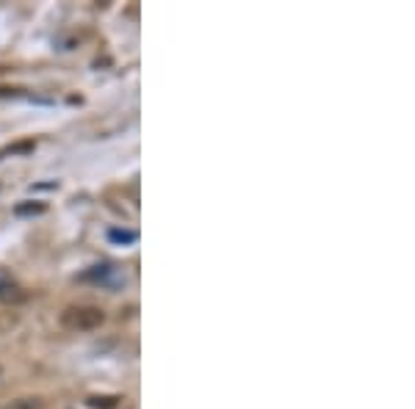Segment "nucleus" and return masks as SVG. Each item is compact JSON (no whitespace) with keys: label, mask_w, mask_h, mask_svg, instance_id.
<instances>
[{"label":"nucleus","mask_w":415,"mask_h":409,"mask_svg":"<svg viewBox=\"0 0 415 409\" xmlns=\"http://www.w3.org/2000/svg\"><path fill=\"white\" fill-rule=\"evenodd\" d=\"M105 321V313L95 304H72L62 313V326L69 332H89Z\"/></svg>","instance_id":"f257e3e1"},{"label":"nucleus","mask_w":415,"mask_h":409,"mask_svg":"<svg viewBox=\"0 0 415 409\" xmlns=\"http://www.w3.org/2000/svg\"><path fill=\"white\" fill-rule=\"evenodd\" d=\"M20 288L14 285V280H11V274L0 266V299H17L20 293H17Z\"/></svg>","instance_id":"f03ea898"},{"label":"nucleus","mask_w":415,"mask_h":409,"mask_svg":"<svg viewBox=\"0 0 415 409\" xmlns=\"http://www.w3.org/2000/svg\"><path fill=\"white\" fill-rule=\"evenodd\" d=\"M14 213L17 216H39V213H45V205L42 202H23L14 208Z\"/></svg>","instance_id":"7ed1b4c3"},{"label":"nucleus","mask_w":415,"mask_h":409,"mask_svg":"<svg viewBox=\"0 0 415 409\" xmlns=\"http://www.w3.org/2000/svg\"><path fill=\"white\" fill-rule=\"evenodd\" d=\"M117 396H92L89 398V407L92 409H111V407H117Z\"/></svg>","instance_id":"20e7f679"},{"label":"nucleus","mask_w":415,"mask_h":409,"mask_svg":"<svg viewBox=\"0 0 415 409\" xmlns=\"http://www.w3.org/2000/svg\"><path fill=\"white\" fill-rule=\"evenodd\" d=\"M6 409H42V398H17Z\"/></svg>","instance_id":"39448f33"},{"label":"nucleus","mask_w":415,"mask_h":409,"mask_svg":"<svg viewBox=\"0 0 415 409\" xmlns=\"http://www.w3.org/2000/svg\"><path fill=\"white\" fill-rule=\"evenodd\" d=\"M108 238L117 241V244H133V241H136V232H128V230H111Z\"/></svg>","instance_id":"423d86ee"}]
</instances>
